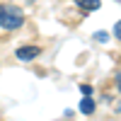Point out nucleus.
<instances>
[{
  "mask_svg": "<svg viewBox=\"0 0 121 121\" xmlns=\"http://www.w3.org/2000/svg\"><path fill=\"white\" fill-rule=\"evenodd\" d=\"M24 24V12L17 5H0V27L12 32Z\"/></svg>",
  "mask_w": 121,
  "mask_h": 121,
  "instance_id": "nucleus-1",
  "label": "nucleus"
},
{
  "mask_svg": "<svg viewBox=\"0 0 121 121\" xmlns=\"http://www.w3.org/2000/svg\"><path fill=\"white\" fill-rule=\"evenodd\" d=\"M39 56V48L36 46H22V48H17V58L19 60H32Z\"/></svg>",
  "mask_w": 121,
  "mask_h": 121,
  "instance_id": "nucleus-2",
  "label": "nucleus"
},
{
  "mask_svg": "<svg viewBox=\"0 0 121 121\" xmlns=\"http://www.w3.org/2000/svg\"><path fill=\"white\" fill-rule=\"evenodd\" d=\"M75 3L82 7V10H87V12H95V10L102 7V3H99V0H75Z\"/></svg>",
  "mask_w": 121,
  "mask_h": 121,
  "instance_id": "nucleus-3",
  "label": "nucleus"
},
{
  "mask_svg": "<svg viewBox=\"0 0 121 121\" xmlns=\"http://www.w3.org/2000/svg\"><path fill=\"white\" fill-rule=\"evenodd\" d=\"M80 112H82V114H92L95 112V102L90 99V95H85V99L80 102Z\"/></svg>",
  "mask_w": 121,
  "mask_h": 121,
  "instance_id": "nucleus-4",
  "label": "nucleus"
},
{
  "mask_svg": "<svg viewBox=\"0 0 121 121\" xmlns=\"http://www.w3.org/2000/svg\"><path fill=\"white\" fill-rule=\"evenodd\" d=\"M80 92H82V95H92V87H90V85H80Z\"/></svg>",
  "mask_w": 121,
  "mask_h": 121,
  "instance_id": "nucleus-5",
  "label": "nucleus"
},
{
  "mask_svg": "<svg viewBox=\"0 0 121 121\" xmlns=\"http://www.w3.org/2000/svg\"><path fill=\"white\" fill-rule=\"evenodd\" d=\"M95 39H97V41H107V39H109V36H107L104 32H97V34H95Z\"/></svg>",
  "mask_w": 121,
  "mask_h": 121,
  "instance_id": "nucleus-6",
  "label": "nucleus"
},
{
  "mask_svg": "<svg viewBox=\"0 0 121 121\" xmlns=\"http://www.w3.org/2000/svg\"><path fill=\"white\" fill-rule=\"evenodd\" d=\"M114 34H116V39H121V19L116 22V27H114Z\"/></svg>",
  "mask_w": 121,
  "mask_h": 121,
  "instance_id": "nucleus-7",
  "label": "nucleus"
},
{
  "mask_svg": "<svg viewBox=\"0 0 121 121\" xmlns=\"http://www.w3.org/2000/svg\"><path fill=\"white\" fill-rule=\"evenodd\" d=\"M116 87H119V92H121V73L116 75Z\"/></svg>",
  "mask_w": 121,
  "mask_h": 121,
  "instance_id": "nucleus-8",
  "label": "nucleus"
},
{
  "mask_svg": "<svg viewBox=\"0 0 121 121\" xmlns=\"http://www.w3.org/2000/svg\"><path fill=\"white\" fill-rule=\"evenodd\" d=\"M116 112H119V114H121V102H119V104H116Z\"/></svg>",
  "mask_w": 121,
  "mask_h": 121,
  "instance_id": "nucleus-9",
  "label": "nucleus"
}]
</instances>
